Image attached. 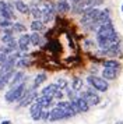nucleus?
<instances>
[{
    "instance_id": "f257e3e1",
    "label": "nucleus",
    "mask_w": 123,
    "mask_h": 124,
    "mask_svg": "<svg viewBox=\"0 0 123 124\" xmlns=\"http://www.w3.org/2000/svg\"><path fill=\"white\" fill-rule=\"evenodd\" d=\"M99 39L120 40V38H119V35H117L116 29H115V27H113V24H112L111 20L104 23L98 28V31H97V40H99Z\"/></svg>"
},
{
    "instance_id": "f03ea898",
    "label": "nucleus",
    "mask_w": 123,
    "mask_h": 124,
    "mask_svg": "<svg viewBox=\"0 0 123 124\" xmlns=\"http://www.w3.org/2000/svg\"><path fill=\"white\" fill-rule=\"evenodd\" d=\"M25 82L21 85H18V86H14V88H10V89L6 92L4 95V99L7 103H13V102H20L21 101V98L24 96V93H25Z\"/></svg>"
},
{
    "instance_id": "7ed1b4c3",
    "label": "nucleus",
    "mask_w": 123,
    "mask_h": 124,
    "mask_svg": "<svg viewBox=\"0 0 123 124\" xmlns=\"http://www.w3.org/2000/svg\"><path fill=\"white\" fill-rule=\"evenodd\" d=\"M87 82L91 86H94L98 92H106L109 89V84L108 79H105L104 77H97V75H89L87 77Z\"/></svg>"
},
{
    "instance_id": "20e7f679",
    "label": "nucleus",
    "mask_w": 123,
    "mask_h": 124,
    "mask_svg": "<svg viewBox=\"0 0 123 124\" xmlns=\"http://www.w3.org/2000/svg\"><path fill=\"white\" fill-rule=\"evenodd\" d=\"M97 92H98V91L95 89L94 86H91V85H89L88 89L83 91V92L80 93V96H81V98H84L85 101L88 102L89 106H97V105L101 102V98L98 96V93H97Z\"/></svg>"
},
{
    "instance_id": "39448f33",
    "label": "nucleus",
    "mask_w": 123,
    "mask_h": 124,
    "mask_svg": "<svg viewBox=\"0 0 123 124\" xmlns=\"http://www.w3.org/2000/svg\"><path fill=\"white\" fill-rule=\"evenodd\" d=\"M101 10H98V7H89L87 11L83 14V17H81V25H84V27H87V25H89V24L95 23L97 20H98V16H99Z\"/></svg>"
},
{
    "instance_id": "423d86ee",
    "label": "nucleus",
    "mask_w": 123,
    "mask_h": 124,
    "mask_svg": "<svg viewBox=\"0 0 123 124\" xmlns=\"http://www.w3.org/2000/svg\"><path fill=\"white\" fill-rule=\"evenodd\" d=\"M38 92L35 88H29V89L25 91V93L24 96L21 98V101L18 102V106L20 107H25V106H29V105H32L34 102L36 101V98H38Z\"/></svg>"
},
{
    "instance_id": "0eeeda50",
    "label": "nucleus",
    "mask_w": 123,
    "mask_h": 124,
    "mask_svg": "<svg viewBox=\"0 0 123 124\" xmlns=\"http://www.w3.org/2000/svg\"><path fill=\"white\" fill-rule=\"evenodd\" d=\"M89 7H92V0H81L77 4L73 6V13L74 14H84Z\"/></svg>"
},
{
    "instance_id": "6e6552de",
    "label": "nucleus",
    "mask_w": 123,
    "mask_h": 124,
    "mask_svg": "<svg viewBox=\"0 0 123 124\" xmlns=\"http://www.w3.org/2000/svg\"><path fill=\"white\" fill-rule=\"evenodd\" d=\"M42 110H44V106L39 105L38 102H34L32 105L29 106V114H31V118H32L34 121H39L41 120Z\"/></svg>"
},
{
    "instance_id": "1a4fd4ad",
    "label": "nucleus",
    "mask_w": 123,
    "mask_h": 124,
    "mask_svg": "<svg viewBox=\"0 0 123 124\" xmlns=\"http://www.w3.org/2000/svg\"><path fill=\"white\" fill-rule=\"evenodd\" d=\"M31 45V35L28 34H21L18 38V50L20 52H27L28 47Z\"/></svg>"
},
{
    "instance_id": "9d476101",
    "label": "nucleus",
    "mask_w": 123,
    "mask_h": 124,
    "mask_svg": "<svg viewBox=\"0 0 123 124\" xmlns=\"http://www.w3.org/2000/svg\"><path fill=\"white\" fill-rule=\"evenodd\" d=\"M25 81H27L25 74L22 73V71H16V74H14V77H13V79H11V82H10V88L18 86V85L24 84Z\"/></svg>"
},
{
    "instance_id": "9b49d317",
    "label": "nucleus",
    "mask_w": 123,
    "mask_h": 124,
    "mask_svg": "<svg viewBox=\"0 0 123 124\" xmlns=\"http://www.w3.org/2000/svg\"><path fill=\"white\" fill-rule=\"evenodd\" d=\"M73 101L76 102V105H77L78 107V112L80 113H85V112H88L89 110V105H88V102L85 101L84 98H81V96H77L76 99H73Z\"/></svg>"
},
{
    "instance_id": "f8f14e48",
    "label": "nucleus",
    "mask_w": 123,
    "mask_h": 124,
    "mask_svg": "<svg viewBox=\"0 0 123 124\" xmlns=\"http://www.w3.org/2000/svg\"><path fill=\"white\" fill-rule=\"evenodd\" d=\"M39 105H42L44 107H50L52 103H53V96H49V95H39L36 98V101Z\"/></svg>"
},
{
    "instance_id": "ddd939ff",
    "label": "nucleus",
    "mask_w": 123,
    "mask_h": 124,
    "mask_svg": "<svg viewBox=\"0 0 123 124\" xmlns=\"http://www.w3.org/2000/svg\"><path fill=\"white\" fill-rule=\"evenodd\" d=\"M14 7H16V10L18 13H21V14H31V10H29V6L25 4L24 1L21 0H16V3H14Z\"/></svg>"
},
{
    "instance_id": "4468645a",
    "label": "nucleus",
    "mask_w": 123,
    "mask_h": 124,
    "mask_svg": "<svg viewBox=\"0 0 123 124\" xmlns=\"http://www.w3.org/2000/svg\"><path fill=\"white\" fill-rule=\"evenodd\" d=\"M117 73H119V70H116V68L105 67L104 71H102V77H104L105 79H116L117 78Z\"/></svg>"
},
{
    "instance_id": "2eb2a0df",
    "label": "nucleus",
    "mask_w": 123,
    "mask_h": 124,
    "mask_svg": "<svg viewBox=\"0 0 123 124\" xmlns=\"http://www.w3.org/2000/svg\"><path fill=\"white\" fill-rule=\"evenodd\" d=\"M111 20V10L109 8H104V10H101L99 16H98V20H97V23H98V25H102L104 23H106V21H109Z\"/></svg>"
},
{
    "instance_id": "dca6fc26",
    "label": "nucleus",
    "mask_w": 123,
    "mask_h": 124,
    "mask_svg": "<svg viewBox=\"0 0 123 124\" xmlns=\"http://www.w3.org/2000/svg\"><path fill=\"white\" fill-rule=\"evenodd\" d=\"M31 59H29V56L28 54H22L18 60L16 62V67L17 68H24V67H29L31 66Z\"/></svg>"
},
{
    "instance_id": "f3484780",
    "label": "nucleus",
    "mask_w": 123,
    "mask_h": 124,
    "mask_svg": "<svg viewBox=\"0 0 123 124\" xmlns=\"http://www.w3.org/2000/svg\"><path fill=\"white\" fill-rule=\"evenodd\" d=\"M56 10H57V13H67L69 10H71V6H70L69 0H59L56 3Z\"/></svg>"
},
{
    "instance_id": "a211bd4d",
    "label": "nucleus",
    "mask_w": 123,
    "mask_h": 124,
    "mask_svg": "<svg viewBox=\"0 0 123 124\" xmlns=\"http://www.w3.org/2000/svg\"><path fill=\"white\" fill-rule=\"evenodd\" d=\"M60 86L57 84H49L48 86H45L44 89L41 91V95H49V96H53L55 95V92L59 89Z\"/></svg>"
},
{
    "instance_id": "6ab92c4d",
    "label": "nucleus",
    "mask_w": 123,
    "mask_h": 124,
    "mask_svg": "<svg viewBox=\"0 0 123 124\" xmlns=\"http://www.w3.org/2000/svg\"><path fill=\"white\" fill-rule=\"evenodd\" d=\"M29 10H31V14H32V17L35 20H42L44 13H42V10H41V7L38 4H31L29 6Z\"/></svg>"
},
{
    "instance_id": "aec40b11",
    "label": "nucleus",
    "mask_w": 123,
    "mask_h": 124,
    "mask_svg": "<svg viewBox=\"0 0 123 124\" xmlns=\"http://www.w3.org/2000/svg\"><path fill=\"white\" fill-rule=\"evenodd\" d=\"M83 86H84V79L81 78V77H74V78H73L71 88H73L74 91L80 92V91L83 89Z\"/></svg>"
},
{
    "instance_id": "412c9836",
    "label": "nucleus",
    "mask_w": 123,
    "mask_h": 124,
    "mask_svg": "<svg viewBox=\"0 0 123 124\" xmlns=\"http://www.w3.org/2000/svg\"><path fill=\"white\" fill-rule=\"evenodd\" d=\"M31 29L35 31V32H41V31L45 29V23L42 20H34L31 23Z\"/></svg>"
},
{
    "instance_id": "4be33fe9",
    "label": "nucleus",
    "mask_w": 123,
    "mask_h": 124,
    "mask_svg": "<svg viewBox=\"0 0 123 124\" xmlns=\"http://www.w3.org/2000/svg\"><path fill=\"white\" fill-rule=\"evenodd\" d=\"M98 54L99 56H105V57H116V56H120L122 52H117L115 49H106V50H99Z\"/></svg>"
},
{
    "instance_id": "5701e85b",
    "label": "nucleus",
    "mask_w": 123,
    "mask_h": 124,
    "mask_svg": "<svg viewBox=\"0 0 123 124\" xmlns=\"http://www.w3.org/2000/svg\"><path fill=\"white\" fill-rule=\"evenodd\" d=\"M46 78H48V77H46V74H45V73L38 74V75L34 78V85H32V88H35V89H36L39 85H42L45 81H46Z\"/></svg>"
},
{
    "instance_id": "b1692460",
    "label": "nucleus",
    "mask_w": 123,
    "mask_h": 124,
    "mask_svg": "<svg viewBox=\"0 0 123 124\" xmlns=\"http://www.w3.org/2000/svg\"><path fill=\"white\" fill-rule=\"evenodd\" d=\"M48 49H49L50 52H53V53H59V52L62 50V47H60V45H59L57 40H49V42H48Z\"/></svg>"
},
{
    "instance_id": "393cba45",
    "label": "nucleus",
    "mask_w": 123,
    "mask_h": 124,
    "mask_svg": "<svg viewBox=\"0 0 123 124\" xmlns=\"http://www.w3.org/2000/svg\"><path fill=\"white\" fill-rule=\"evenodd\" d=\"M104 67H109V68H116V70H120V63L116 62V60H106V62L102 63Z\"/></svg>"
},
{
    "instance_id": "a878e982",
    "label": "nucleus",
    "mask_w": 123,
    "mask_h": 124,
    "mask_svg": "<svg viewBox=\"0 0 123 124\" xmlns=\"http://www.w3.org/2000/svg\"><path fill=\"white\" fill-rule=\"evenodd\" d=\"M41 42H42L41 35H39L38 32H35V31H34L32 34H31V45L38 46V45H41Z\"/></svg>"
},
{
    "instance_id": "bb28decb",
    "label": "nucleus",
    "mask_w": 123,
    "mask_h": 124,
    "mask_svg": "<svg viewBox=\"0 0 123 124\" xmlns=\"http://www.w3.org/2000/svg\"><path fill=\"white\" fill-rule=\"evenodd\" d=\"M11 28H13V31H14V32H21V34L27 32V27H25L24 24H21V23H14Z\"/></svg>"
},
{
    "instance_id": "cd10ccee",
    "label": "nucleus",
    "mask_w": 123,
    "mask_h": 124,
    "mask_svg": "<svg viewBox=\"0 0 123 124\" xmlns=\"http://www.w3.org/2000/svg\"><path fill=\"white\" fill-rule=\"evenodd\" d=\"M13 24L14 23L9 18H1L0 20V28H10V27H13Z\"/></svg>"
},
{
    "instance_id": "c85d7f7f",
    "label": "nucleus",
    "mask_w": 123,
    "mask_h": 124,
    "mask_svg": "<svg viewBox=\"0 0 123 124\" xmlns=\"http://www.w3.org/2000/svg\"><path fill=\"white\" fill-rule=\"evenodd\" d=\"M49 117H50V110H49V107H44L42 114H41V120H42V121H49Z\"/></svg>"
},
{
    "instance_id": "c756f323",
    "label": "nucleus",
    "mask_w": 123,
    "mask_h": 124,
    "mask_svg": "<svg viewBox=\"0 0 123 124\" xmlns=\"http://www.w3.org/2000/svg\"><path fill=\"white\" fill-rule=\"evenodd\" d=\"M13 39H14V35H9V34H3L1 35V42H3L4 45H7V43L11 42Z\"/></svg>"
},
{
    "instance_id": "7c9ffc66",
    "label": "nucleus",
    "mask_w": 123,
    "mask_h": 124,
    "mask_svg": "<svg viewBox=\"0 0 123 124\" xmlns=\"http://www.w3.org/2000/svg\"><path fill=\"white\" fill-rule=\"evenodd\" d=\"M56 84L59 85V86H60V88H62L63 91H66V88H67V81H66V79H63V78H59L57 81H56Z\"/></svg>"
},
{
    "instance_id": "2f4dec72",
    "label": "nucleus",
    "mask_w": 123,
    "mask_h": 124,
    "mask_svg": "<svg viewBox=\"0 0 123 124\" xmlns=\"http://www.w3.org/2000/svg\"><path fill=\"white\" fill-rule=\"evenodd\" d=\"M104 3V0H92V7H99Z\"/></svg>"
},
{
    "instance_id": "473e14b6",
    "label": "nucleus",
    "mask_w": 123,
    "mask_h": 124,
    "mask_svg": "<svg viewBox=\"0 0 123 124\" xmlns=\"http://www.w3.org/2000/svg\"><path fill=\"white\" fill-rule=\"evenodd\" d=\"M3 34H9V35H13L14 34V31H13V28H3Z\"/></svg>"
},
{
    "instance_id": "72a5a7b5",
    "label": "nucleus",
    "mask_w": 123,
    "mask_h": 124,
    "mask_svg": "<svg viewBox=\"0 0 123 124\" xmlns=\"http://www.w3.org/2000/svg\"><path fill=\"white\" fill-rule=\"evenodd\" d=\"M6 85H7V82L3 78H0V91L3 89V88H6Z\"/></svg>"
},
{
    "instance_id": "f704fd0d",
    "label": "nucleus",
    "mask_w": 123,
    "mask_h": 124,
    "mask_svg": "<svg viewBox=\"0 0 123 124\" xmlns=\"http://www.w3.org/2000/svg\"><path fill=\"white\" fill-rule=\"evenodd\" d=\"M91 45H92L91 40H85V42H84V46H85V47H91Z\"/></svg>"
},
{
    "instance_id": "c9c22d12",
    "label": "nucleus",
    "mask_w": 123,
    "mask_h": 124,
    "mask_svg": "<svg viewBox=\"0 0 123 124\" xmlns=\"http://www.w3.org/2000/svg\"><path fill=\"white\" fill-rule=\"evenodd\" d=\"M70 1H71V4L74 6V4H77L78 1H81V0H70Z\"/></svg>"
},
{
    "instance_id": "e433bc0d",
    "label": "nucleus",
    "mask_w": 123,
    "mask_h": 124,
    "mask_svg": "<svg viewBox=\"0 0 123 124\" xmlns=\"http://www.w3.org/2000/svg\"><path fill=\"white\" fill-rule=\"evenodd\" d=\"M1 124H11L10 120H4V121H1Z\"/></svg>"
},
{
    "instance_id": "4c0bfd02",
    "label": "nucleus",
    "mask_w": 123,
    "mask_h": 124,
    "mask_svg": "<svg viewBox=\"0 0 123 124\" xmlns=\"http://www.w3.org/2000/svg\"><path fill=\"white\" fill-rule=\"evenodd\" d=\"M116 124H123V121H117V123Z\"/></svg>"
},
{
    "instance_id": "58836bf2",
    "label": "nucleus",
    "mask_w": 123,
    "mask_h": 124,
    "mask_svg": "<svg viewBox=\"0 0 123 124\" xmlns=\"http://www.w3.org/2000/svg\"><path fill=\"white\" fill-rule=\"evenodd\" d=\"M122 10H123V4H122Z\"/></svg>"
},
{
    "instance_id": "ea45409f",
    "label": "nucleus",
    "mask_w": 123,
    "mask_h": 124,
    "mask_svg": "<svg viewBox=\"0 0 123 124\" xmlns=\"http://www.w3.org/2000/svg\"><path fill=\"white\" fill-rule=\"evenodd\" d=\"M0 32H1V31H0Z\"/></svg>"
}]
</instances>
